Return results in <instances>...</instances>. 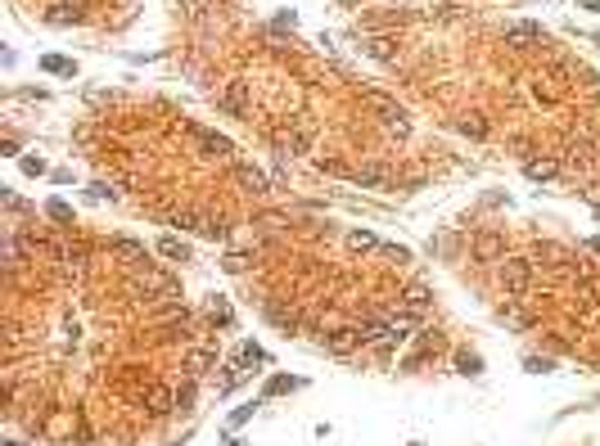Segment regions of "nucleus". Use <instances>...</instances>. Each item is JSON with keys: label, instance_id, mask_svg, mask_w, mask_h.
<instances>
[{"label": "nucleus", "instance_id": "nucleus-7", "mask_svg": "<svg viewBox=\"0 0 600 446\" xmlns=\"http://www.w3.org/2000/svg\"><path fill=\"white\" fill-rule=\"evenodd\" d=\"M474 257L479 262H506V239H501L497 230H483L479 239H474Z\"/></svg>", "mask_w": 600, "mask_h": 446}, {"label": "nucleus", "instance_id": "nucleus-34", "mask_svg": "<svg viewBox=\"0 0 600 446\" xmlns=\"http://www.w3.org/2000/svg\"><path fill=\"white\" fill-rule=\"evenodd\" d=\"M253 420V406H240V411L231 415V429H240V424H249Z\"/></svg>", "mask_w": 600, "mask_h": 446}, {"label": "nucleus", "instance_id": "nucleus-39", "mask_svg": "<svg viewBox=\"0 0 600 446\" xmlns=\"http://www.w3.org/2000/svg\"><path fill=\"white\" fill-rule=\"evenodd\" d=\"M596 45H600V36H596Z\"/></svg>", "mask_w": 600, "mask_h": 446}, {"label": "nucleus", "instance_id": "nucleus-17", "mask_svg": "<svg viewBox=\"0 0 600 446\" xmlns=\"http://www.w3.org/2000/svg\"><path fill=\"white\" fill-rule=\"evenodd\" d=\"M194 234H203V239H226V234H231V225H226V216H203Z\"/></svg>", "mask_w": 600, "mask_h": 446}, {"label": "nucleus", "instance_id": "nucleus-24", "mask_svg": "<svg viewBox=\"0 0 600 446\" xmlns=\"http://www.w3.org/2000/svg\"><path fill=\"white\" fill-rule=\"evenodd\" d=\"M456 369H461V374H483V356L461 352V356H456Z\"/></svg>", "mask_w": 600, "mask_h": 446}, {"label": "nucleus", "instance_id": "nucleus-5", "mask_svg": "<svg viewBox=\"0 0 600 446\" xmlns=\"http://www.w3.org/2000/svg\"><path fill=\"white\" fill-rule=\"evenodd\" d=\"M506 45L510 50H532V45H546V36H541L537 23H510L506 27Z\"/></svg>", "mask_w": 600, "mask_h": 446}, {"label": "nucleus", "instance_id": "nucleus-20", "mask_svg": "<svg viewBox=\"0 0 600 446\" xmlns=\"http://www.w3.org/2000/svg\"><path fill=\"white\" fill-rule=\"evenodd\" d=\"M45 216H50V221H59V225H72V207L63 203V198H50V203H45Z\"/></svg>", "mask_w": 600, "mask_h": 446}, {"label": "nucleus", "instance_id": "nucleus-22", "mask_svg": "<svg viewBox=\"0 0 600 446\" xmlns=\"http://www.w3.org/2000/svg\"><path fill=\"white\" fill-rule=\"evenodd\" d=\"M361 104L366 109H375V113H384V109H393V99H388L384 90H361Z\"/></svg>", "mask_w": 600, "mask_h": 446}, {"label": "nucleus", "instance_id": "nucleus-33", "mask_svg": "<svg viewBox=\"0 0 600 446\" xmlns=\"http://www.w3.org/2000/svg\"><path fill=\"white\" fill-rule=\"evenodd\" d=\"M523 365H528L532 374H546V369H551V360H546V356H528V360H523Z\"/></svg>", "mask_w": 600, "mask_h": 446}, {"label": "nucleus", "instance_id": "nucleus-21", "mask_svg": "<svg viewBox=\"0 0 600 446\" xmlns=\"http://www.w3.org/2000/svg\"><path fill=\"white\" fill-rule=\"evenodd\" d=\"M208 316H213L217 320V325H231V307H226V298H208Z\"/></svg>", "mask_w": 600, "mask_h": 446}, {"label": "nucleus", "instance_id": "nucleus-2", "mask_svg": "<svg viewBox=\"0 0 600 446\" xmlns=\"http://www.w3.org/2000/svg\"><path fill=\"white\" fill-rule=\"evenodd\" d=\"M140 406H145L154 420H163V415L176 411V388H163V383H149L145 392H140Z\"/></svg>", "mask_w": 600, "mask_h": 446}, {"label": "nucleus", "instance_id": "nucleus-25", "mask_svg": "<svg viewBox=\"0 0 600 446\" xmlns=\"http://www.w3.org/2000/svg\"><path fill=\"white\" fill-rule=\"evenodd\" d=\"M298 388V379H289V374H275L271 383H266V397H280V392H293Z\"/></svg>", "mask_w": 600, "mask_h": 446}, {"label": "nucleus", "instance_id": "nucleus-9", "mask_svg": "<svg viewBox=\"0 0 600 446\" xmlns=\"http://www.w3.org/2000/svg\"><path fill=\"white\" fill-rule=\"evenodd\" d=\"M185 369H190V379H199V374H208V369H217V347H194V352L185 356Z\"/></svg>", "mask_w": 600, "mask_h": 446}, {"label": "nucleus", "instance_id": "nucleus-27", "mask_svg": "<svg viewBox=\"0 0 600 446\" xmlns=\"http://www.w3.org/2000/svg\"><path fill=\"white\" fill-rule=\"evenodd\" d=\"M501 320H506L510 329H528V325H532V320L523 316V311H514V307H501Z\"/></svg>", "mask_w": 600, "mask_h": 446}, {"label": "nucleus", "instance_id": "nucleus-19", "mask_svg": "<svg viewBox=\"0 0 600 446\" xmlns=\"http://www.w3.org/2000/svg\"><path fill=\"white\" fill-rule=\"evenodd\" d=\"M249 365H271V356H266L257 343H244L240 347V369H249Z\"/></svg>", "mask_w": 600, "mask_h": 446}, {"label": "nucleus", "instance_id": "nucleus-30", "mask_svg": "<svg viewBox=\"0 0 600 446\" xmlns=\"http://www.w3.org/2000/svg\"><path fill=\"white\" fill-rule=\"evenodd\" d=\"M388 45H393V41L375 36V41H366V54H375V59H393V54H388Z\"/></svg>", "mask_w": 600, "mask_h": 446}, {"label": "nucleus", "instance_id": "nucleus-35", "mask_svg": "<svg viewBox=\"0 0 600 446\" xmlns=\"http://www.w3.org/2000/svg\"><path fill=\"white\" fill-rule=\"evenodd\" d=\"M461 131H465V136H474V140H483V131H488V127H483V122H461Z\"/></svg>", "mask_w": 600, "mask_h": 446}, {"label": "nucleus", "instance_id": "nucleus-31", "mask_svg": "<svg viewBox=\"0 0 600 446\" xmlns=\"http://www.w3.org/2000/svg\"><path fill=\"white\" fill-rule=\"evenodd\" d=\"M321 172L325 176H348V167H343L339 158H321Z\"/></svg>", "mask_w": 600, "mask_h": 446}, {"label": "nucleus", "instance_id": "nucleus-1", "mask_svg": "<svg viewBox=\"0 0 600 446\" xmlns=\"http://www.w3.org/2000/svg\"><path fill=\"white\" fill-rule=\"evenodd\" d=\"M217 109L231 113V118H244V113H249V81H226V86L217 90Z\"/></svg>", "mask_w": 600, "mask_h": 446}, {"label": "nucleus", "instance_id": "nucleus-18", "mask_svg": "<svg viewBox=\"0 0 600 446\" xmlns=\"http://www.w3.org/2000/svg\"><path fill=\"white\" fill-rule=\"evenodd\" d=\"M429 302H433V298H429L424 284H411V289H406V298H402V307H411V311H429Z\"/></svg>", "mask_w": 600, "mask_h": 446}, {"label": "nucleus", "instance_id": "nucleus-13", "mask_svg": "<svg viewBox=\"0 0 600 446\" xmlns=\"http://www.w3.org/2000/svg\"><path fill=\"white\" fill-rule=\"evenodd\" d=\"M158 253H163L167 262H190V244L176 239V234H163V239H158Z\"/></svg>", "mask_w": 600, "mask_h": 446}, {"label": "nucleus", "instance_id": "nucleus-3", "mask_svg": "<svg viewBox=\"0 0 600 446\" xmlns=\"http://www.w3.org/2000/svg\"><path fill=\"white\" fill-rule=\"evenodd\" d=\"M532 284V262H523V257H506L501 262V289L506 293H523Z\"/></svg>", "mask_w": 600, "mask_h": 446}, {"label": "nucleus", "instance_id": "nucleus-12", "mask_svg": "<svg viewBox=\"0 0 600 446\" xmlns=\"http://www.w3.org/2000/svg\"><path fill=\"white\" fill-rule=\"evenodd\" d=\"M379 122H384V131H388V136H406V131H411V122H406V109H397V104H393V109H384V113H379Z\"/></svg>", "mask_w": 600, "mask_h": 446}, {"label": "nucleus", "instance_id": "nucleus-23", "mask_svg": "<svg viewBox=\"0 0 600 446\" xmlns=\"http://www.w3.org/2000/svg\"><path fill=\"white\" fill-rule=\"evenodd\" d=\"M348 244H352L357 253H370V248H379V239H375L370 230H352V234H348Z\"/></svg>", "mask_w": 600, "mask_h": 446}, {"label": "nucleus", "instance_id": "nucleus-15", "mask_svg": "<svg viewBox=\"0 0 600 446\" xmlns=\"http://www.w3.org/2000/svg\"><path fill=\"white\" fill-rule=\"evenodd\" d=\"M118 257H127V262H136V266H145V244H136V239H113L109 244Z\"/></svg>", "mask_w": 600, "mask_h": 446}, {"label": "nucleus", "instance_id": "nucleus-14", "mask_svg": "<svg viewBox=\"0 0 600 446\" xmlns=\"http://www.w3.org/2000/svg\"><path fill=\"white\" fill-rule=\"evenodd\" d=\"M523 172H528V180H555L560 167L551 163V158H528V163H523Z\"/></svg>", "mask_w": 600, "mask_h": 446}, {"label": "nucleus", "instance_id": "nucleus-16", "mask_svg": "<svg viewBox=\"0 0 600 446\" xmlns=\"http://www.w3.org/2000/svg\"><path fill=\"white\" fill-rule=\"evenodd\" d=\"M41 72H50V77H72V72H77V63L63 59V54H45V59H41Z\"/></svg>", "mask_w": 600, "mask_h": 446}, {"label": "nucleus", "instance_id": "nucleus-4", "mask_svg": "<svg viewBox=\"0 0 600 446\" xmlns=\"http://www.w3.org/2000/svg\"><path fill=\"white\" fill-rule=\"evenodd\" d=\"M357 347H366L361 343V325H343V329H330L325 334V352H334V356H348Z\"/></svg>", "mask_w": 600, "mask_h": 446}, {"label": "nucleus", "instance_id": "nucleus-36", "mask_svg": "<svg viewBox=\"0 0 600 446\" xmlns=\"http://www.w3.org/2000/svg\"><path fill=\"white\" fill-rule=\"evenodd\" d=\"M0 154H5V158H18V140H14V136H9V140H5V145H0Z\"/></svg>", "mask_w": 600, "mask_h": 446}, {"label": "nucleus", "instance_id": "nucleus-8", "mask_svg": "<svg viewBox=\"0 0 600 446\" xmlns=\"http://www.w3.org/2000/svg\"><path fill=\"white\" fill-rule=\"evenodd\" d=\"M190 136H194L199 145L208 149V154H217V158H231V154H235V145H231V140H226V136H217V131H203V127H190Z\"/></svg>", "mask_w": 600, "mask_h": 446}, {"label": "nucleus", "instance_id": "nucleus-29", "mask_svg": "<svg viewBox=\"0 0 600 446\" xmlns=\"http://www.w3.org/2000/svg\"><path fill=\"white\" fill-rule=\"evenodd\" d=\"M18 167H23V176H45V158H18Z\"/></svg>", "mask_w": 600, "mask_h": 446}, {"label": "nucleus", "instance_id": "nucleus-11", "mask_svg": "<svg viewBox=\"0 0 600 446\" xmlns=\"http://www.w3.org/2000/svg\"><path fill=\"white\" fill-rule=\"evenodd\" d=\"M235 180H240L249 194H266V189H271V185H266V176L257 172V167H249V163H235Z\"/></svg>", "mask_w": 600, "mask_h": 446}, {"label": "nucleus", "instance_id": "nucleus-28", "mask_svg": "<svg viewBox=\"0 0 600 446\" xmlns=\"http://www.w3.org/2000/svg\"><path fill=\"white\" fill-rule=\"evenodd\" d=\"M190 401H194V379H185L176 388V411H190Z\"/></svg>", "mask_w": 600, "mask_h": 446}, {"label": "nucleus", "instance_id": "nucleus-6", "mask_svg": "<svg viewBox=\"0 0 600 446\" xmlns=\"http://www.w3.org/2000/svg\"><path fill=\"white\" fill-rule=\"evenodd\" d=\"M311 140H316V136H311V127H289L280 140H275V149L289 154V158H298V154H307V149H311Z\"/></svg>", "mask_w": 600, "mask_h": 446}, {"label": "nucleus", "instance_id": "nucleus-26", "mask_svg": "<svg viewBox=\"0 0 600 446\" xmlns=\"http://www.w3.org/2000/svg\"><path fill=\"white\" fill-rule=\"evenodd\" d=\"M379 253H384L388 262H397V266H402V262H411V248H402V244H379Z\"/></svg>", "mask_w": 600, "mask_h": 446}, {"label": "nucleus", "instance_id": "nucleus-32", "mask_svg": "<svg viewBox=\"0 0 600 446\" xmlns=\"http://www.w3.org/2000/svg\"><path fill=\"white\" fill-rule=\"evenodd\" d=\"M244 262H249L244 253H226V262H222V266L231 271V275H240V271H244Z\"/></svg>", "mask_w": 600, "mask_h": 446}, {"label": "nucleus", "instance_id": "nucleus-38", "mask_svg": "<svg viewBox=\"0 0 600 446\" xmlns=\"http://www.w3.org/2000/svg\"><path fill=\"white\" fill-rule=\"evenodd\" d=\"M578 9H592V14H600V0H578Z\"/></svg>", "mask_w": 600, "mask_h": 446}, {"label": "nucleus", "instance_id": "nucleus-37", "mask_svg": "<svg viewBox=\"0 0 600 446\" xmlns=\"http://www.w3.org/2000/svg\"><path fill=\"white\" fill-rule=\"evenodd\" d=\"M583 253H592V257H600V239H583Z\"/></svg>", "mask_w": 600, "mask_h": 446}, {"label": "nucleus", "instance_id": "nucleus-10", "mask_svg": "<svg viewBox=\"0 0 600 446\" xmlns=\"http://www.w3.org/2000/svg\"><path fill=\"white\" fill-rule=\"evenodd\" d=\"M348 180H352V185H361V189H388V185H393L379 167H357V172H348Z\"/></svg>", "mask_w": 600, "mask_h": 446}]
</instances>
